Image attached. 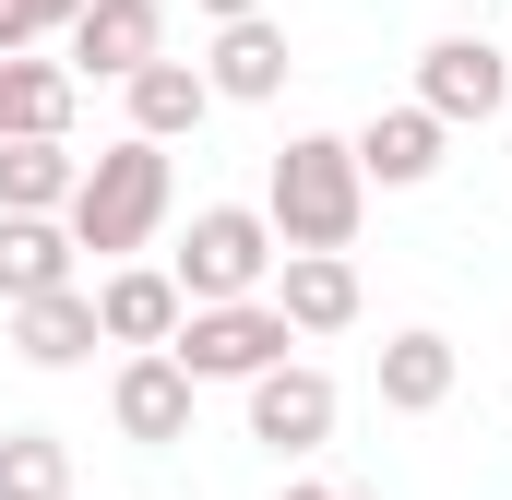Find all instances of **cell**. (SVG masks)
<instances>
[{"label": "cell", "mask_w": 512, "mask_h": 500, "mask_svg": "<svg viewBox=\"0 0 512 500\" xmlns=\"http://www.w3.org/2000/svg\"><path fill=\"white\" fill-rule=\"evenodd\" d=\"M274 310H286L298 334H346V322H358V262H346V250H286V262H274Z\"/></svg>", "instance_id": "4fadbf2b"}, {"label": "cell", "mask_w": 512, "mask_h": 500, "mask_svg": "<svg viewBox=\"0 0 512 500\" xmlns=\"http://www.w3.org/2000/svg\"><path fill=\"white\" fill-rule=\"evenodd\" d=\"M262 215H274V250H358V215H370L358 143L346 131H286V155L262 179Z\"/></svg>", "instance_id": "7a4b0ae2"}, {"label": "cell", "mask_w": 512, "mask_h": 500, "mask_svg": "<svg viewBox=\"0 0 512 500\" xmlns=\"http://www.w3.org/2000/svg\"><path fill=\"white\" fill-rule=\"evenodd\" d=\"M191 405H203V381L179 370L167 346H131V358H120V381H108V417H120V441H143V453L191 441Z\"/></svg>", "instance_id": "ba28073f"}, {"label": "cell", "mask_w": 512, "mask_h": 500, "mask_svg": "<svg viewBox=\"0 0 512 500\" xmlns=\"http://www.w3.org/2000/svg\"><path fill=\"white\" fill-rule=\"evenodd\" d=\"M60 48H72V84H131L167 48V0H84L60 24Z\"/></svg>", "instance_id": "52a82bcc"}, {"label": "cell", "mask_w": 512, "mask_h": 500, "mask_svg": "<svg viewBox=\"0 0 512 500\" xmlns=\"http://www.w3.org/2000/svg\"><path fill=\"white\" fill-rule=\"evenodd\" d=\"M167 203H179V179H167V143L120 131L108 155H84V179H72L60 227H72V250H96V262H131V250H155Z\"/></svg>", "instance_id": "6da1fadb"}, {"label": "cell", "mask_w": 512, "mask_h": 500, "mask_svg": "<svg viewBox=\"0 0 512 500\" xmlns=\"http://www.w3.org/2000/svg\"><path fill=\"white\" fill-rule=\"evenodd\" d=\"M179 310H191V298H179L167 262H108V274H96V322H108V346H167Z\"/></svg>", "instance_id": "7c38bea8"}, {"label": "cell", "mask_w": 512, "mask_h": 500, "mask_svg": "<svg viewBox=\"0 0 512 500\" xmlns=\"http://www.w3.org/2000/svg\"><path fill=\"white\" fill-rule=\"evenodd\" d=\"M96 346H108L96 286H36V298H12V358H24V370H84Z\"/></svg>", "instance_id": "30bf717a"}, {"label": "cell", "mask_w": 512, "mask_h": 500, "mask_svg": "<svg viewBox=\"0 0 512 500\" xmlns=\"http://www.w3.org/2000/svg\"><path fill=\"white\" fill-rule=\"evenodd\" d=\"M346 143H358V179H370V191H417V179H441V143H453V120H429V108L405 96V108H382V120L346 131Z\"/></svg>", "instance_id": "8fae6325"}, {"label": "cell", "mask_w": 512, "mask_h": 500, "mask_svg": "<svg viewBox=\"0 0 512 500\" xmlns=\"http://www.w3.org/2000/svg\"><path fill=\"white\" fill-rule=\"evenodd\" d=\"M417 108L453 120V131L501 120L512 108V48H489V36H429V48H417Z\"/></svg>", "instance_id": "5b68a950"}, {"label": "cell", "mask_w": 512, "mask_h": 500, "mask_svg": "<svg viewBox=\"0 0 512 500\" xmlns=\"http://www.w3.org/2000/svg\"><path fill=\"white\" fill-rule=\"evenodd\" d=\"M36 36H60V12L48 0H0V48H36Z\"/></svg>", "instance_id": "ffe728a7"}, {"label": "cell", "mask_w": 512, "mask_h": 500, "mask_svg": "<svg viewBox=\"0 0 512 500\" xmlns=\"http://www.w3.org/2000/svg\"><path fill=\"white\" fill-rule=\"evenodd\" d=\"M72 262H84V250H72L60 215H0V310L36 298V286H72Z\"/></svg>", "instance_id": "e0dca14e"}, {"label": "cell", "mask_w": 512, "mask_h": 500, "mask_svg": "<svg viewBox=\"0 0 512 500\" xmlns=\"http://www.w3.org/2000/svg\"><path fill=\"white\" fill-rule=\"evenodd\" d=\"M298 346V322L274 310V286L262 298H203V310H179V334H167V358L191 381H251V370H274Z\"/></svg>", "instance_id": "3957f363"}, {"label": "cell", "mask_w": 512, "mask_h": 500, "mask_svg": "<svg viewBox=\"0 0 512 500\" xmlns=\"http://www.w3.org/2000/svg\"><path fill=\"white\" fill-rule=\"evenodd\" d=\"M286 500H346V489H322V477H298V489H286Z\"/></svg>", "instance_id": "44dd1931"}, {"label": "cell", "mask_w": 512, "mask_h": 500, "mask_svg": "<svg viewBox=\"0 0 512 500\" xmlns=\"http://www.w3.org/2000/svg\"><path fill=\"white\" fill-rule=\"evenodd\" d=\"M72 179H84L72 131H12V143H0V215H60Z\"/></svg>", "instance_id": "2e32d148"}, {"label": "cell", "mask_w": 512, "mask_h": 500, "mask_svg": "<svg viewBox=\"0 0 512 500\" xmlns=\"http://www.w3.org/2000/svg\"><path fill=\"white\" fill-rule=\"evenodd\" d=\"M167 274H179L191 310H203V298H262V286H274V215H262V203H203Z\"/></svg>", "instance_id": "277c9868"}, {"label": "cell", "mask_w": 512, "mask_h": 500, "mask_svg": "<svg viewBox=\"0 0 512 500\" xmlns=\"http://www.w3.org/2000/svg\"><path fill=\"white\" fill-rule=\"evenodd\" d=\"M239 393H251V441H262V453H322L334 417H346L334 370H310V358H274V370H251Z\"/></svg>", "instance_id": "8992f818"}, {"label": "cell", "mask_w": 512, "mask_h": 500, "mask_svg": "<svg viewBox=\"0 0 512 500\" xmlns=\"http://www.w3.org/2000/svg\"><path fill=\"white\" fill-rule=\"evenodd\" d=\"M12 131H72V72L36 48H0V143Z\"/></svg>", "instance_id": "ac0fdd59"}, {"label": "cell", "mask_w": 512, "mask_h": 500, "mask_svg": "<svg viewBox=\"0 0 512 500\" xmlns=\"http://www.w3.org/2000/svg\"><path fill=\"white\" fill-rule=\"evenodd\" d=\"M453 381H465V358H453V334H429V322H405V334L382 346V405L393 417H441Z\"/></svg>", "instance_id": "9a60e30c"}, {"label": "cell", "mask_w": 512, "mask_h": 500, "mask_svg": "<svg viewBox=\"0 0 512 500\" xmlns=\"http://www.w3.org/2000/svg\"><path fill=\"white\" fill-rule=\"evenodd\" d=\"M203 84H215V108H274L286 96V24L274 12H227L215 48H203Z\"/></svg>", "instance_id": "9c48e42d"}, {"label": "cell", "mask_w": 512, "mask_h": 500, "mask_svg": "<svg viewBox=\"0 0 512 500\" xmlns=\"http://www.w3.org/2000/svg\"><path fill=\"white\" fill-rule=\"evenodd\" d=\"M60 489H72L60 429H0V500H60Z\"/></svg>", "instance_id": "d6986e66"}, {"label": "cell", "mask_w": 512, "mask_h": 500, "mask_svg": "<svg viewBox=\"0 0 512 500\" xmlns=\"http://www.w3.org/2000/svg\"><path fill=\"white\" fill-rule=\"evenodd\" d=\"M120 96H131V131H143V143H179V131H203V120H215V84H203V60H167V48L131 72Z\"/></svg>", "instance_id": "5bb4252c"}, {"label": "cell", "mask_w": 512, "mask_h": 500, "mask_svg": "<svg viewBox=\"0 0 512 500\" xmlns=\"http://www.w3.org/2000/svg\"><path fill=\"white\" fill-rule=\"evenodd\" d=\"M60 500H84V489H60Z\"/></svg>", "instance_id": "603a6c76"}, {"label": "cell", "mask_w": 512, "mask_h": 500, "mask_svg": "<svg viewBox=\"0 0 512 500\" xmlns=\"http://www.w3.org/2000/svg\"><path fill=\"white\" fill-rule=\"evenodd\" d=\"M203 12H215V24H227V12H262V0H203Z\"/></svg>", "instance_id": "7402d4cb"}]
</instances>
